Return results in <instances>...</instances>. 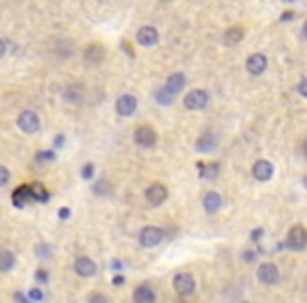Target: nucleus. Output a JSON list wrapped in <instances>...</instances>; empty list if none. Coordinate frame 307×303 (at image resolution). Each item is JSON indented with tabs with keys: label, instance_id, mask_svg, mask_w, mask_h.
Returning a JSON list of instances; mask_svg holds the SVG:
<instances>
[{
	"label": "nucleus",
	"instance_id": "1",
	"mask_svg": "<svg viewBox=\"0 0 307 303\" xmlns=\"http://www.w3.org/2000/svg\"><path fill=\"white\" fill-rule=\"evenodd\" d=\"M286 246L291 248V251H303L307 246V229L303 225L291 227V231H288V236H286Z\"/></svg>",
	"mask_w": 307,
	"mask_h": 303
},
{
	"label": "nucleus",
	"instance_id": "2",
	"mask_svg": "<svg viewBox=\"0 0 307 303\" xmlns=\"http://www.w3.org/2000/svg\"><path fill=\"white\" fill-rule=\"evenodd\" d=\"M173 287H175V291H177L181 297H190V295L196 291V280H194L192 274L179 272V274L173 278Z\"/></svg>",
	"mask_w": 307,
	"mask_h": 303
},
{
	"label": "nucleus",
	"instance_id": "3",
	"mask_svg": "<svg viewBox=\"0 0 307 303\" xmlns=\"http://www.w3.org/2000/svg\"><path fill=\"white\" fill-rule=\"evenodd\" d=\"M17 127H19L23 133H36L40 129V118L36 112L32 110H25L17 116Z\"/></svg>",
	"mask_w": 307,
	"mask_h": 303
},
{
	"label": "nucleus",
	"instance_id": "4",
	"mask_svg": "<svg viewBox=\"0 0 307 303\" xmlns=\"http://www.w3.org/2000/svg\"><path fill=\"white\" fill-rule=\"evenodd\" d=\"M162 238H164V231H162L160 227H156V225H147V227H143V229L139 231V242H141L143 246H147V248L160 244Z\"/></svg>",
	"mask_w": 307,
	"mask_h": 303
},
{
	"label": "nucleus",
	"instance_id": "5",
	"mask_svg": "<svg viewBox=\"0 0 307 303\" xmlns=\"http://www.w3.org/2000/svg\"><path fill=\"white\" fill-rule=\"evenodd\" d=\"M207 103H209V93L202 91V88L190 91L183 99V105L187 110H202V108H207Z\"/></svg>",
	"mask_w": 307,
	"mask_h": 303
},
{
	"label": "nucleus",
	"instance_id": "6",
	"mask_svg": "<svg viewBox=\"0 0 307 303\" xmlns=\"http://www.w3.org/2000/svg\"><path fill=\"white\" fill-rule=\"evenodd\" d=\"M166 196H168V190L162 185V183H151L145 192V198L151 206H160L164 200H166Z\"/></svg>",
	"mask_w": 307,
	"mask_h": 303
},
{
	"label": "nucleus",
	"instance_id": "7",
	"mask_svg": "<svg viewBox=\"0 0 307 303\" xmlns=\"http://www.w3.org/2000/svg\"><path fill=\"white\" fill-rule=\"evenodd\" d=\"M257 276L263 284H269V287L280 280V272H278V267L274 263H261L259 270H257Z\"/></svg>",
	"mask_w": 307,
	"mask_h": 303
},
{
	"label": "nucleus",
	"instance_id": "8",
	"mask_svg": "<svg viewBox=\"0 0 307 303\" xmlns=\"http://www.w3.org/2000/svg\"><path fill=\"white\" fill-rule=\"evenodd\" d=\"M156 131H154L151 127H147V124H141V127L135 131V141L141 146V148H151L154 144H156Z\"/></svg>",
	"mask_w": 307,
	"mask_h": 303
},
{
	"label": "nucleus",
	"instance_id": "9",
	"mask_svg": "<svg viewBox=\"0 0 307 303\" xmlns=\"http://www.w3.org/2000/svg\"><path fill=\"white\" fill-rule=\"evenodd\" d=\"M265 67H267V57L263 55V53H252V55L246 59V69L252 76L263 74Z\"/></svg>",
	"mask_w": 307,
	"mask_h": 303
},
{
	"label": "nucleus",
	"instance_id": "10",
	"mask_svg": "<svg viewBox=\"0 0 307 303\" xmlns=\"http://www.w3.org/2000/svg\"><path fill=\"white\" fill-rule=\"evenodd\" d=\"M271 175H274V165L267 162V160H257L252 165V177L257 181H269Z\"/></svg>",
	"mask_w": 307,
	"mask_h": 303
},
{
	"label": "nucleus",
	"instance_id": "11",
	"mask_svg": "<svg viewBox=\"0 0 307 303\" xmlns=\"http://www.w3.org/2000/svg\"><path fill=\"white\" fill-rule=\"evenodd\" d=\"M74 270H76V274L82 276V278H91V276H95V272H97V265H95V261L89 259V257H78V259L74 261Z\"/></svg>",
	"mask_w": 307,
	"mask_h": 303
},
{
	"label": "nucleus",
	"instance_id": "12",
	"mask_svg": "<svg viewBox=\"0 0 307 303\" xmlns=\"http://www.w3.org/2000/svg\"><path fill=\"white\" fill-rule=\"evenodd\" d=\"M135 110H137V99H135L133 95L118 97V101H116V112H118V116H131V114H135Z\"/></svg>",
	"mask_w": 307,
	"mask_h": 303
},
{
	"label": "nucleus",
	"instance_id": "13",
	"mask_svg": "<svg viewBox=\"0 0 307 303\" xmlns=\"http://www.w3.org/2000/svg\"><path fill=\"white\" fill-rule=\"evenodd\" d=\"M137 42L141 46H154L158 42V30L151 26H143L137 30Z\"/></svg>",
	"mask_w": 307,
	"mask_h": 303
},
{
	"label": "nucleus",
	"instance_id": "14",
	"mask_svg": "<svg viewBox=\"0 0 307 303\" xmlns=\"http://www.w3.org/2000/svg\"><path fill=\"white\" fill-rule=\"evenodd\" d=\"M183 86H185V76H183L181 72L170 74V76L166 78V84H164L166 91H168V93H173V95H179V93L183 91Z\"/></svg>",
	"mask_w": 307,
	"mask_h": 303
},
{
	"label": "nucleus",
	"instance_id": "15",
	"mask_svg": "<svg viewBox=\"0 0 307 303\" xmlns=\"http://www.w3.org/2000/svg\"><path fill=\"white\" fill-rule=\"evenodd\" d=\"M13 200H15V206H23L25 202L36 200V198H34V190H32V185H21V188H17V190L13 192Z\"/></svg>",
	"mask_w": 307,
	"mask_h": 303
},
{
	"label": "nucleus",
	"instance_id": "16",
	"mask_svg": "<svg viewBox=\"0 0 307 303\" xmlns=\"http://www.w3.org/2000/svg\"><path fill=\"white\" fill-rule=\"evenodd\" d=\"M106 57V49L101 44H91L84 49V61L87 63H101Z\"/></svg>",
	"mask_w": 307,
	"mask_h": 303
},
{
	"label": "nucleus",
	"instance_id": "17",
	"mask_svg": "<svg viewBox=\"0 0 307 303\" xmlns=\"http://www.w3.org/2000/svg\"><path fill=\"white\" fill-rule=\"evenodd\" d=\"M133 299L137 303H154L156 301V293H154V289L149 287V284H141V287L135 289Z\"/></svg>",
	"mask_w": 307,
	"mask_h": 303
},
{
	"label": "nucleus",
	"instance_id": "18",
	"mask_svg": "<svg viewBox=\"0 0 307 303\" xmlns=\"http://www.w3.org/2000/svg\"><path fill=\"white\" fill-rule=\"evenodd\" d=\"M217 148V137L213 133H207V135H202L198 141H196V150L202 152V154H209V152H215Z\"/></svg>",
	"mask_w": 307,
	"mask_h": 303
},
{
	"label": "nucleus",
	"instance_id": "19",
	"mask_svg": "<svg viewBox=\"0 0 307 303\" xmlns=\"http://www.w3.org/2000/svg\"><path fill=\"white\" fill-rule=\"evenodd\" d=\"M202 206L207 213H217L221 208V196L217 192H207L202 198Z\"/></svg>",
	"mask_w": 307,
	"mask_h": 303
},
{
	"label": "nucleus",
	"instance_id": "20",
	"mask_svg": "<svg viewBox=\"0 0 307 303\" xmlns=\"http://www.w3.org/2000/svg\"><path fill=\"white\" fill-rule=\"evenodd\" d=\"M63 99L70 103H80L82 101V86L80 84H67L63 88Z\"/></svg>",
	"mask_w": 307,
	"mask_h": 303
},
{
	"label": "nucleus",
	"instance_id": "21",
	"mask_svg": "<svg viewBox=\"0 0 307 303\" xmlns=\"http://www.w3.org/2000/svg\"><path fill=\"white\" fill-rule=\"evenodd\" d=\"M244 38V28L242 26H234L223 34V42L225 44H238Z\"/></svg>",
	"mask_w": 307,
	"mask_h": 303
},
{
	"label": "nucleus",
	"instance_id": "22",
	"mask_svg": "<svg viewBox=\"0 0 307 303\" xmlns=\"http://www.w3.org/2000/svg\"><path fill=\"white\" fill-rule=\"evenodd\" d=\"M200 169V177H204V179H215V177L219 175V165L211 162V165H198Z\"/></svg>",
	"mask_w": 307,
	"mask_h": 303
},
{
	"label": "nucleus",
	"instance_id": "23",
	"mask_svg": "<svg viewBox=\"0 0 307 303\" xmlns=\"http://www.w3.org/2000/svg\"><path fill=\"white\" fill-rule=\"evenodd\" d=\"M15 263V255L11 251H3L0 253V272H9Z\"/></svg>",
	"mask_w": 307,
	"mask_h": 303
},
{
	"label": "nucleus",
	"instance_id": "24",
	"mask_svg": "<svg viewBox=\"0 0 307 303\" xmlns=\"http://www.w3.org/2000/svg\"><path fill=\"white\" fill-rule=\"evenodd\" d=\"M173 93H168L166 91V88H158V91H156V101L160 103V105H170V103H173Z\"/></svg>",
	"mask_w": 307,
	"mask_h": 303
},
{
	"label": "nucleus",
	"instance_id": "25",
	"mask_svg": "<svg viewBox=\"0 0 307 303\" xmlns=\"http://www.w3.org/2000/svg\"><path fill=\"white\" fill-rule=\"evenodd\" d=\"M32 190H34V198H36V200H40V202H46V200H48V192H46L40 183H34Z\"/></svg>",
	"mask_w": 307,
	"mask_h": 303
},
{
	"label": "nucleus",
	"instance_id": "26",
	"mask_svg": "<svg viewBox=\"0 0 307 303\" xmlns=\"http://www.w3.org/2000/svg\"><path fill=\"white\" fill-rule=\"evenodd\" d=\"M297 91H299V95H301V97H305V99H307V78H303V80L299 82Z\"/></svg>",
	"mask_w": 307,
	"mask_h": 303
},
{
	"label": "nucleus",
	"instance_id": "27",
	"mask_svg": "<svg viewBox=\"0 0 307 303\" xmlns=\"http://www.w3.org/2000/svg\"><path fill=\"white\" fill-rule=\"evenodd\" d=\"M0 175H3L0 185H7V183H9V169H7V167H0Z\"/></svg>",
	"mask_w": 307,
	"mask_h": 303
},
{
	"label": "nucleus",
	"instance_id": "28",
	"mask_svg": "<svg viewBox=\"0 0 307 303\" xmlns=\"http://www.w3.org/2000/svg\"><path fill=\"white\" fill-rule=\"evenodd\" d=\"M93 171H95V167H93V165H87V167L82 169V177H84V179H91V177H93Z\"/></svg>",
	"mask_w": 307,
	"mask_h": 303
},
{
	"label": "nucleus",
	"instance_id": "29",
	"mask_svg": "<svg viewBox=\"0 0 307 303\" xmlns=\"http://www.w3.org/2000/svg\"><path fill=\"white\" fill-rule=\"evenodd\" d=\"M30 299H34V301H40L42 299V291H38V289H34V291H30V295H28Z\"/></svg>",
	"mask_w": 307,
	"mask_h": 303
},
{
	"label": "nucleus",
	"instance_id": "30",
	"mask_svg": "<svg viewBox=\"0 0 307 303\" xmlns=\"http://www.w3.org/2000/svg\"><path fill=\"white\" fill-rule=\"evenodd\" d=\"M36 158H38V160H53V158H55V154H53V152H40Z\"/></svg>",
	"mask_w": 307,
	"mask_h": 303
},
{
	"label": "nucleus",
	"instance_id": "31",
	"mask_svg": "<svg viewBox=\"0 0 307 303\" xmlns=\"http://www.w3.org/2000/svg\"><path fill=\"white\" fill-rule=\"evenodd\" d=\"M89 301H101V303H104V301H106V297H104V295H97V293H95V295H91V297H89Z\"/></svg>",
	"mask_w": 307,
	"mask_h": 303
},
{
	"label": "nucleus",
	"instance_id": "32",
	"mask_svg": "<svg viewBox=\"0 0 307 303\" xmlns=\"http://www.w3.org/2000/svg\"><path fill=\"white\" fill-rule=\"evenodd\" d=\"M59 217H61V219L70 217V208H61V211H59Z\"/></svg>",
	"mask_w": 307,
	"mask_h": 303
},
{
	"label": "nucleus",
	"instance_id": "33",
	"mask_svg": "<svg viewBox=\"0 0 307 303\" xmlns=\"http://www.w3.org/2000/svg\"><path fill=\"white\" fill-rule=\"evenodd\" d=\"M38 251H40V253H38L40 257H48V253H46V251H48V246H38Z\"/></svg>",
	"mask_w": 307,
	"mask_h": 303
},
{
	"label": "nucleus",
	"instance_id": "34",
	"mask_svg": "<svg viewBox=\"0 0 307 303\" xmlns=\"http://www.w3.org/2000/svg\"><path fill=\"white\" fill-rule=\"evenodd\" d=\"M293 17H295V13H284V15H282V19H284V21H291Z\"/></svg>",
	"mask_w": 307,
	"mask_h": 303
},
{
	"label": "nucleus",
	"instance_id": "35",
	"mask_svg": "<svg viewBox=\"0 0 307 303\" xmlns=\"http://www.w3.org/2000/svg\"><path fill=\"white\" fill-rule=\"evenodd\" d=\"M261 234H263V229H254V234H252V238H254V240H259V238H261Z\"/></svg>",
	"mask_w": 307,
	"mask_h": 303
},
{
	"label": "nucleus",
	"instance_id": "36",
	"mask_svg": "<svg viewBox=\"0 0 307 303\" xmlns=\"http://www.w3.org/2000/svg\"><path fill=\"white\" fill-rule=\"evenodd\" d=\"M244 259H246V261H250V259H254V253H250V251H248V253L244 255Z\"/></svg>",
	"mask_w": 307,
	"mask_h": 303
},
{
	"label": "nucleus",
	"instance_id": "37",
	"mask_svg": "<svg viewBox=\"0 0 307 303\" xmlns=\"http://www.w3.org/2000/svg\"><path fill=\"white\" fill-rule=\"evenodd\" d=\"M15 299H19V301H25V297L21 293H15Z\"/></svg>",
	"mask_w": 307,
	"mask_h": 303
},
{
	"label": "nucleus",
	"instance_id": "38",
	"mask_svg": "<svg viewBox=\"0 0 307 303\" xmlns=\"http://www.w3.org/2000/svg\"><path fill=\"white\" fill-rule=\"evenodd\" d=\"M303 36H305V38H307V21H305V24H303Z\"/></svg>",
	"mask_w": 307,
	"mask_h": 303
},
{
	"label": "nucleus",
	"instance_id": "39",
	"mask_svg": "<svg viewBox=\"0 0 307 303\" xmlns=\"http://www.w3.org/2000/svg\"><path fill=\"white\" fill-rule=\"evenodd\" d=\"M303 185H307V177H305V179H303Z\"/></svg>",
	"mask_w": 307,
	"mask_h": 303
},
{
	"label": "nucleus",
	"instance_id": "40",
	"mask_svg": "<svg viewBox=\"0 0 307 303\" xmlns=\"http://www.w3.org/2000/svg\"><path fill=\"white\" fill-rule=\"evenodd\" d=\"M284 3H295V0H284Z\"/></svg>",
	"mask_w": 307,
	"mask_h": 303
}]
</instances>
